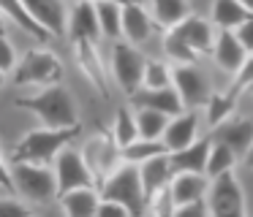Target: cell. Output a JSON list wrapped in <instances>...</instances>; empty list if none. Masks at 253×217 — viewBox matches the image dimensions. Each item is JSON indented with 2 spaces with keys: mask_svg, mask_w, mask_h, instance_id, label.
Wrapping results in <instances>:
<instances>
[{
  "mask_svg": "<svg viewBox=\"0 0 253 217\" xmlns=\"http://www.w3.org/2000/svg\"><path fill=\"white\" fill-rule=\"evenodd\" d=\"M22 5L49 38L68 33V8L63 0H22Z\"/></svg>",
  "mask_w": 253,
  "mask_h": 217,
  "instance_id": "8fae6325",
  "label": "cell"
},
{
  "mask_svg": "<svg viewBox=\"0 0 253 217\" xmlns=\"http://www.w3.org/2000/svg\"><path fill=\"white\" fill-rule=\"evenodd\" d=\"M171 87L177 90L182 106L185 108H202L207 106L212 87L210 79L204 76V71H199L196 65H174L171 68Z\"/></svg>",
  "mask_w": 253,
  "mask_h": 217,
  "instance_id": "30bf717a",
  "label": "cell"
},
{
  "mask_svg": "<svg viewBox=\"0 0 253 217\" xmlns=\"http://www.w3.org/2000/svg\"><path fill=\"white\" fill-rule=\"evenodd\" d=\"M174 217H210L207 201H202V204H191V206H180V209L174 212Z\"/></svg>",
  "mask_w": 253,
  "mask_h": 217,
  "instance_id": "ab89813d",
  "label": "cell"
},
{
  "mask_svg": "<svg viewBox=\"0 0 253 217\" xmlns=\"http://www.w3.org/2000/svg\"><path fill=\"white\" fill-rule=\"evenodd\" d=\"M0 187L14 190V182H11V168H8V166H6V160H3V152H0Z\"/></svg>",
  "mask_w": 253,
  "mask_h": 217,
  "instance_id": "60d3db41",
  "label": "cell"
},
{
  "mask_svg": "<svg viewBox=\"0 0 253 217\" xmlns=\"http://www.w3.org/2000/svg\"><path fill=\"white\" fill-rule=\"evenodd\" d=\"M68 36L74 43H98L101 27L93 0H77V5L68 11Z\"/></svg>",
  "mask_w": 253,
  "mask_h": 217,
  "instance_id": "7c38bea8",
  "label": "cell"
},
{
  "mask_svg": "<svg viewBox=\"0 0 253 217\" xmlns=\"http://www.w3.org/2000/svg\"><path fill=\"white\" fill-rule=\"evenodd\" d=\"M248 11L240 0H215L212 3V25L218 30H231L234 33L242 22L248 19Z\"/></svg>",
  "mask_w": 253,
  "mask_h": 217,
  "instance_id": "d4e9b609",
  "label": "cell"
},
{
  "mask_svg": "<svg viewBox=\"0 0 253 217\" xmlns=\"http://www.w3.org/2000/svg\"><path fill=\"white\" fill-rule=\"evenodd\" d=\"M169 33H174V36L180 38L182 43H188L196 54H210L215 46L212 25H210L207 19H202V16H188V19H182L180 25Z\"/></svg>",
  "mask_w": 253,
  "mask_h": 217,
  "instance_id": "9a60e30c",
  "label": "cell"
},
{
  "mask_svg": "<svg viewBox=\"0 0 253 217\" xmlns=\"http://www.w3.org/2000/svg\"><path fill=\"white\" fill-rule=\"evenodd\" d=\"M6 36V19H3V14H0V38Z\"/></svg>",
  "mask_w": 253,
  "mask_h": 217,
  "instance_id": "f6af8a7d",
  "label": "cell"
},
{
  "mask_svg": "<svg viewBox=\"0 0 253 217\" xmlns=\"http://www.w3.org/2000/svg\"><path fill=\"white\" fill-rule=\"evenodd\" d=\"M52 171H55V179H57V198H60L63 193H68V190L95 187V179H93V174H90V168H87V163H84V157L79 149L66 146V149L55 157Z\"/></svg>",
  "mask_w": 253,
  "mask_h": 217,
  "instance_id": "9c48e42d",
  "label": "cell"
},
{
  "mask_svg": "<svg viewBox=\"0 0 253 217\" xmlns=\"http://www.w3.org/2000/svg\"><path fill=\"white\" fill-rule=\"evenodd\" d=\"M150 5H153V8H150L153 22L158 27H164L166 33L174 30L182 19L191 16V5H188V0H150Z\"/></svg>",
  "mask_w": 253,
  "mask_h": 217,
  "instance_id": "603a6c76",
  "label": "cell"
},
{
  "mask_svg": "<svg viewBox=\"0 0 253 217\" xmlns=\"http://www.w3.org/2000/svg\"><path fill=\"white\" fill-rule=\"evenodd\" d=\"M17 84H33V87H52L63 79V63L46 49H30L14 68Z\"/></svg>",
  "mask_w": 253,
  "mask_h": 217,
  "instance_id": "8992f818",
  "label": "cell"
},
{
  "mask_svg": "<svg viewBox=\"0 0 253 217\" xmlns=\"http://www.w3.org/2000/svg\"><path fill=\"white\" fill-rule=\"evenodd\" d=\"M142 87L144 90H158V87H171V68L161 60H147L144 65V76H142Z\"/></svg>",
  "mask_w": 253,
  "mask_h": 217,
  "instance_id": "d6a6232c",
  "label": "cell"
},
{
  "mask_svg": "<svg viewBox=\"0 0 253 217\" xmlns=\"http://www.w3.org/2000/svg\"><path fill=\"white\" fill-rule=\"evenodd\" d=\"M226 144L237 157H245L248 149L253 146V122L251 119H226L223 125L215 128V139Z\"/></svg>",
  "mask_w": 253,
  "mask_h": 217,
  "instance_id": "ac0fdd59",
  "label": "cell"
},
{
  "mask_svg": "<svg viewBox=\"0 0 253 217\" xmlns=\"http://www.w3.org/2000/svg\"><path fill=\"white\" fill-rule=\"evenodd\" d=\"M95 14H98V27L101 36L109 41H120L123 36V5L117 0H98L95 3Z\"/></svg>",
  "mask_w": 253,
  "mask_h": 217,
  "instance_id": "cb8c5ba5",
  "label": "cell"
},
{
  "mask_svg": "<svg viewBox=\"0 0 253 217\" xmlns=\"http://www.w3.org/2000/svg\"><path fill=\"white\" fill-rule=\"evenodd\" d=\"M240 3L245 5V11H248V14H253V0H240Z\"/></svg>",
  "mask_w": 253,
  "mask_h": 217,
  "instance_id": "ee69618b",
  "label": "cell"
},
{
  "mask_svg": "<svg viewBox=\"0 0 253 217\" xmlns=\"http://www.w3.org/2000/svg\"><path fill=\"white\" fill-rule=\"evenodd\" d=\"M144 217H153V215H144Z\"/></svg>",
  "mask_w": 253,
  "mask_h": 217,
  "instance_id": "c3c4849f",
  "label": "cell"
},
{
  "mask_svg": "<svg viewBox=\"0 0 253 217\" xmlns=\"http://www.w3.org/2000/svg\"><path fill=\"white\" fill-rule=\"evenodd\" d=\"M158 155H166L164 141H144V139H136L131 146H126V149H123V163L142 166L144 160H150V157H158Z\"/></svg>",
  "mask_w": 253,
  "mask_h": 217,
  "instance_id": "1f68e13d",
  "label": "cell"
},
{
  "mask_svg": "<svg viewBox=\"0 0 253 217\" xmlns=\"http://www.w3.org/2000/svg\"><path fill=\"white\" fill-rule=\"evenodd\" d=\"M77 60H79V68L84 71V76L104 95H109V90H106V76H104V68H101V57H98L95 43H77Z\"/></svg>",
  "mask_w": 253,
  "mask_h": 217,
  "instance_id": "484cf974",
  "label": "cell"
},
{
  "mask_svg": "<svg viewBox=\"0 0 253 217\" xmlns=\"http://www.w3.org/2000/svg\"><path fill=\"white\" fill-rule=\"evenodd\" d=\"M144 65H147V57L142 54L139 46H133V43H128V41H115L112 43L109 73L128 98H131L136 90H142Z\"/></svg>",
  "mask_w": 253,
  "mask_h": 217,
  "instance_id": "5b68a950",
  "label": "cell"
},
{
  "mask_svg": "<svg viewBox=\"0 0 253 217\" xmlns=\"http://www.w3.org/2000/svg\"><path fill=\"white\" fill-rule=\"evenodd\" d=\"M171 198H174V206H191V204H202L207 201L210 193V179L204 174H174L171 179Z\"/></svg>",
  "mask_w": 253,
  "mask_h": 217,
  "instance_id": "e0dca14e",
  "label": "cell"
},
{
  "mask_svg": "<svg viewBox=\"0 0 253 217\" xmlns=\"http://www.w3.org/2000/svg\"><path fill=\"white\" fill-rule=\"evenodd\" d=\"M234 36L240 38V43L245 46V52H248V54H253V14L248 16V19L242 22L240 27H237Z\"/></svg>",
  "mask_w": 253,
  "mask_h": 217,
  "instance_id": "74e56055",
  "label": "cell"
},
{
  "mask_svg": "<svg viewBox=\"0 0 253 217\" xmlns=\"http://www.w3.org/2000/svg\"><path fill=\"white\" fill-rule=\"evenodd\" d=\"M133 117H136L139 139H144V141H161L166 133V125H169V119H171L161 111H153V108H136Z\"/></svg>",
  "mask_w": 253,
  "mask_h": 217,
  "instance_id": "4316f807",
  "label": "cell"
},
{
  "mask_svg": "<svg viewBox=\"0 0 253 217\" xmlns=\"http://www.w3.org/2000/svg\"><path fill=\"white\" fill-rule=\"evenodd\" d=\"M98 204H101L98 187H79L60 195V206L66 217H95Z\"/></svg>",
  "mask_w": 253,
  "mask_h": 217,
  "instance_id": "7402d4cb",
  "label": "cell"
},
{
  "mask_svg": "<svg viewBox=\"0 0 253 217\" xmlns=\"http://www.w3.org/2000/svg\"><path fill=\"white\" fill-rule=\"evenodd\" d=\"M207 212L210 217H245V193L234 174H223L210 182Z\"/></svg>",
  "mask_w": 253,
  "mask_h": 217,
  "instance_id": "52a82bcc",
  "label": "cell"
},
{
  "mask_svg": "<svg viewBox=\"0 0 253 217\" xmlns=\"http://www.w3.org/2000/svg\"><path fill=\"white\" fill-rule=\"evenodd\" d=\"M95 217H133V215L126 209V206L115 204V201H104V198H101V204H98V212H95Z\"/></svg>",
  "mask_w": 253,
  "mask_h": 217,
  "instance_id": "f35d334b",
  "label": "cell"
},
{
  "mask_svg": "<svg viewBox=\"0 0 253 217\" xmlns=\"http://www.w3.org/2000/svg\"><path fill=\"white\" fill-rule=\"evenodd\" d=\"M3 81H6V73H3V71H0V87H3Z\"/></svg>",
  "mask_w": 253,
  "mask_h": 217,
  "instance_id": "bcb514c9",
  "label": "cell"
},
{
  "mask_svg": "<svg viewBox=\"0 0 253 217\" xmlns=\"http://www.w3.org/2000/svg\"><path fill=\"white\" fill-rule=\"evenodd\" d=\"M237 160H240V157H237L226 144L212 141V146H210V157H207V168H204V177L212 182V179L223 177V174H231L234 166H237Z\"/></svg>",
  "mask_w": 253,
  "mask_h": 217,
  "instance_id": "83f0119b",
  "label": "cell"
},
{
  "mask_svg": "<svg viewBox=\"0 0 253 217\" xmlns=\"http://www.w3.org/2000/svg\"><path fill=\"white\" fill-rule=\"evenodd\" d=\"M101 198L126 206L133 217H144L150 212V201H147L144 187H142L139 166H131V163H120V166L101 182Z\"/></svg>",
  "mask_w": 253,
  "mask_h": 217,
  "instance_id": "7a4b0ae2",
  "label": "cell"
},
{
  "mask_svg": "<svg viewBox=\"0 0 253 217\" xmlns=\"http://www.w3.org/2000/svg\"><path fill=\"white\" fill-rule=\"evenodd\" d=\"M153 16L144 5H123V38L133 46L144 43L150 36H153Z\"/></svg>",
  "mask_w": 253,
  "mask_h": 217,
  "instance_id": "44dd1931",
  "label": "cell"
},
{
  "mask_svg": "<svg viewBox=\"0 0 253 217\" xmlns=\"http://www.w3.org/2000/svg\"><path fill=\"white\" fill-rule=\"evenodd\" d=\"M30 217H39V215H30Z\"/></svg>",
  "mask_w": 253,
  "mask_h": 217,
  "instance_id": "7dc6e473",
  "label": "cell"
},
{
  "mask_svg": "<svg viewBox=\"0 0 253 217\" xmlns=\"http://www.w3.org/2000/svg\"><path fill=\"white\" fill-rule=\"evenodd\" d=\"M79 152H82V157H84V163H87L90 174H93L95 187H101V182H104V179L123 163V149L115 144V139H112L109 133L93 136V139H90Z\"/></svg>",
  "mask_w": 253,
  "mask_h": 217,
  "instance_id": "ba28073f",
  "label": "cell"
},
{
  "mask_svg": "<svg viewBox=\"0 0 253 217\" xmlns=\"http://www.w3.org/2000/svg\"><path fill=\"white\" fill-rule=\"evenodd\" d=\"M17 68V54H14V46L8 43V38H0V71L3 73H14Z\"/></svg>",
  "mask_w": 253,
  "mask_h": 217,
  "instance_id": "d590c367",
  "label": "cell"
},
{
  "mask_svg": "<svg viewBox=\"0 0 253 217\" xmlns=\"http://www.w3.org/2000/svg\"><path fill=\"white\" fill-rule=\"evenodd\" d=\"M93 3H98V0H93Z\"/></svg>",
  "mask_w": 253,
  "mask_h": 217,
  "instance_id": "681fc988",
  "label": "cell"
},
{
  "mask_svg": "<svg viewBox=\"0 0 253 217\" xmlns=\"http://www.w3.org/2000/svg\"><path fill=\"white\" fill-rule=\"evenodd\" d=\"M11 182L22 198L36 204H52L57 198V179L49 166L41 163H11Z\"/></svg>",
  "mask_w": 253,
  "mask_h": 217,
  "instance_id": "277c9868",
  "label": "cell"
},
{
  "mask_svg": "<svg viewBox=\"0 0 253 217\" xmlns=\"http://www.w3.org/2000/svg\"><path fill=\"white\" fill-rule=\"evenodd\" d=\"M77 136H79V128H63V130L39 128V130H30V133L14 146V163H41V166H49V163H55V157L60 155Z\"/></svg>",
  "mask_w": 253,
  "mask_h": 217,
  "instance_id": "3957f363",
  "label": "cell"
},
{
  "mask_svg": "<svg viewBox=\"0 0 253 217\" xmlns=\"http://www.w3.org/2000/svg\"><path fill=\"white\" fill-rule=\"evenodd\" d=\"M133 108H153V111H161L166 117H177V114L185 111L180 95H177L174 87H158V90H136L131 95Z\"/></svg>",
  "mask_w": 253,
  "mask_h": 217,
  "instance_id": "5bb4252c",
  "label": "cell"
},
{
  "mask_svg": "<svg viewBox=\"0 0 253 217\" xmlns=\"http://www.w3.org/2000/svg\"><path fill=\"white\" fill-rule=\"evenodd\" d=\"M251 92H253V87H251Z\"/></svg>",
  "mask_w": 253,
  "mask_h": 217,
  "instance_id": "f907efd6",
  "label": "cell"
},
{
  "mask_svg": "<svg viewBox=\"0 0 253 217\" xmlns=\"http://www.w3.org/2000/svg\"><path fill=\"white\" fill-rule=\"evenodd\" d=\"M33 212L22 204V201L14 198H0V217H30Z\"/></svg>",
  "mask_w": 253,
  "mask_h": 217,
  "instance_id": "8d00e7d4",
  "label": "cell"
},
{
  "mask_svg": "<svg viewBox=\"0 0 253 217\" xmlns=\"http://www.w3.org/2000/svg\"><path fill=\"white\" fill-rule=\"evenodd\" d=\"M109 136L115 139V144L120 146V149L131 146L133 141L139 139V130H136V117H133V111H131V108H120V111L115 114V122H112Z\"/></svg>",
  "mask_w": 253,
  "mask_h": 217,
  "instance_id": "f546056e",
  "label": "cell"
},
{
  "mask_svg": "<svg viewBox=\"0 0 253 217\" xmlns=\"http://www.w3.org/2000/svg\"><path fill=\"white\" fill-rule=\"evenodd\" d=\"M199 136V111L196 108H185L182 114L169 119L166 125V133H164V146L166 152H180L185 146H191Z\"/></svg>",
  "mask_w": 253,
  "mask_h": 217,
  "instance_id": "4fadbf2b",
  "label": "cell"
},
{
  "mask_svg": "<svg viewBox=\"0 0 253 217\" xmlns=\"http://www.w3.org/2000/svg\"><path fill=\"white\" fill-rule=\"evenodd\" d=\"M0 14H6V16H11L14 22H17L19 27H22L25 33H30V36H36L39 41H46V33L41 30L39 25H36L33 19H30V14L25 11V5H22V0H0Z\"/></svg>",
  "mask_w": 253,
  "mask_h": 217,
  "instance_id": "4dcf8cb0",
  "label": "cell"
},
{
  "mask_svg": "<svg viewBox=\"0 0 253 217\" xmlns=\"http://www.w3.org/2000/svg\"><path fill=\"white\" fill-rule=\"evenodd\" d=\"M177 206H174V198H171V187H164L161 193H155L150 198V212L147 215L153 217H174Z\"/></svg>",
  "mask_w": 253,
  "mask_h": 217,
  "instance_id": "e575fe53",
  "label": "cell"
},
{
  "mask_svg": "<svg viewBox=\"0 0 253 217\" xmlns=\"http://www.w3.org/2000/svg\"><path fill=\"white\" fill-rule=\"evenodd\" d=\"M237 98H240L237 90L212 92V95H210V101H207V122L212 125V128H218V125H223L226 119H231V111H234V106H237Z\"/></svg>",
  "mask_w": 253,
  "mask_h": 217,
  "instance_id": "f1b7e54d",
  "label": "cell"
},
{
  "mask_svg": "<svg viewBox=\"0 0 253 217\" xmlns=\"http://www.w3.org/2000/svg\"><path fill=\"white\" fill-rule=\"evenodd\" d=\"M210 139H196L191 146L180 152H169V163L174 174H204L207 168V157H210Z\"/></svg>",
  "mask_w": 253,
  "mask_h": 217,
  "instance_id": "ffe728a7",
  "label": "cell"
},
{
  "mask_svg": "<svg viewBox=\"0 0 253 217\" xmlns=\"http://www.w3.org/2000/svg\"><path fill=\"white\" fill-rule=\"evenodd\" d=\"M139 177H142V187L147 201L153 198L155 193H161L164 187H169L171 179H174V171H171V163H169V152L158 157H150L139 166Z\"/></svg>",
  "mask_w": 253,
  "mask_h": 217,
  "instance_id": "d6986e66",
  "label": "cell"
},
{
  "mask_svg": "<svg viewBox=\"0 0 253 217\" xmlns=\"http://www.w3.org/2000/svg\"><path fill=\"white\" fill-rule=\"evenodd\" d=\"M212 57L226 73L237 76L240 68L245 65V60H248V52H245V46H242L240 38H237L231 30H218V36H215V46H212Z\"/></svg>",
  "mask_w": 253,
  "mask_h": 217,
  "instance_id": "2e32d148",
  "label": "cell"
},
{
  "mask_svg": "<svg viewBox=\"0 0 253 217\" xmlns=\"http://www.w3.org/2000/svg\"><path fill=\"white\" fill-rule=\"evenodd\" d=\"M120 5H144L147 0H117Z\"/></svg>",
  "mask_w": 253,
  "mask_h": 217,
  "instance_id": "7bdbcfd3",
  "label": "cell"
},
{
  "mask_svg": "<svg viewBox=\"0 0 253 217\" xmlns=\"http://www.w3.org/2000/svg\"><path fill=\"white\" fill-rule=\"evenodd\" d=\"M17 106L33 111L41 119V128L63 130V128H79V114H77V101L63 84L44 87L36 95H25L17 101Z\"/></svg>",
  "mask_w": 253,
  "mask_h": 217,
  "instance_id": "6da1fadb",
  "label": "cell"
},
{
  "mask_svg": "<svg viewBox=\"0 0 253 217\" xmlns=\"http://www.w3.org/2000/svg\"><path fill=\"white\" fill-rule=\"evenodd\" d=\"M242 163H245L248 168H253V146H251V149H248V155L242 157Z\"/></svg>",
  "mask_w": 253,
  "mask_h": 217,
  "instance_id": "b9f144b4",
  "label": "cell"
},
{
  "mask_svg": "<svg viewBox=\"0 0 253 217\" xmlns=\"http://www.w3.org/2000/svg\"><path fill=\"white\" fill-rule=\"evenodd\" d=\"M164 49H166V57H169L174 65H196V57H199V54L193 52L188 43H182L180 38L174 36V33H166Z\"/></svg>",
  "mask_w": 253,
  "mask_h": 217,
  "instance_id": "836d02e7",
  "label": "cell"
}]
</instances>
